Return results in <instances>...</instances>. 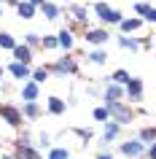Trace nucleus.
Masks as SVG:
<instances>
[{"instance_id": "obj_1", "label": "nucleus", "mask_w": 156, "mask_h": 159, "mask_svg": "<svg viewBox=\"0 0 156 159\" xmlns=\"http://www.w3.org/2000/svg\"><path fill=\"white\" fill-rule=\"evenodd\" d=\"M46 67H49V73L54 75V78H67V75H78L81 73V62H78L73 54H62V57L51 59Z\"/></svg>"}, {"instance_id": "obj_2", "label": "nucleus", "mask_w": 156, "mask_h": 159, "mask_svg": "<svg viewBox=\"0 0 156 159\" xmlns=\"http://www.w3.org/2000/svg\"><path fill=\"white\" fill-rule=\"evenodd\" d=\"M108 108V116L113 119L116 124H121V127H129L135 119H137V111H135V105H129L127 100L121 102H110V105H105Z\"/></svg>"}, {"instance_id": "obj_3", "label": "nucleus", "mask_w": 156, "mask_h": 159, "mask_svg": "<svg viewBox=\"0 0 156 159\" xmlns=\"http://www.w3.org/2000/svg\"><path fill=\"white\" fill-rule=\"evenodd\" d=\"M0 119H3V121H6L11 129H19V132H22L25 119H22V108H19L16 102H8V100L0 102Z\"/></svg>"}, {"instance_id": "obj_4", "label": "nucleus", "mask_w": 156, "mask_h": 159, "mask_svg": "<svg viewBox=\"0 0 156 159\" xmlns=\"http://www.w3.org/2000/svg\"><path fill=\"white\" fill-rule=\"evenodd\" d=\"M83 43L86 46H91V49H105L108 43H110V30L108 27H89V30H83Z\"/></svg>"}, {"instance_id": "obj_5", "label": "nucleus", "mask_w": 156, "mask_h": 159, "mask_svg": "<svg viewBox=\"0 0 156 159\" xmlns=\"http://www.w3.org/2000/svg\"><path fill=\"white\" fill-rule=\"evenodd\" d=\"M124 100L129 102V105H140L143 102V97H145V81L140 78V75H132L129 78V84L124 86Z\"/></svg>"}, {"instance_id": "obj_6", "label": "nucleus", "mask_w": 156, "mask_h": 159, "mask_svg": "<svg viewBox=\"0 0 156 159\" xmlns=\"http://www.w3.org/2000/svg\"><path fill=\"white\" fill-rule=\"evenodd\" d=\"M121 132H124V127L116 124L113 119H110V121H105V124H102V135H100V151H108V146L118 140V138H121Z\"/></svg>"}, {"instance_id": "obj_7", "label": "nucleus", "mask_w": 156, "mask_h": 159, "mask_svg": "<svg viewBox=\"0 0 156 159\" xmlns=\"http://www.w3.org/2000/svg\"><path fill=\"white\" fill-rule=\"evenodd\" d=\"M118 154L127 159H145V146L137 140V138H129V140L118 143Z\"/></svg>"}, {"instance_id": "obj_8", "label": "nucleus", "mask_w": 156, "mask_h": 159, "mask_svg": "<svg viewBox=\"0 0 156 159\" xmlns=\"http://www.w3.org/2000/svg\"><path fill=\"white\" fill-rule=\"evenodd\" d=\"M6 75H11L16 84H25L33 78V65H22V62H14L11 59L8 65H6Z\"/></svg>"}, {"instance_id": "obj_9", "label": "nucleus", "mask_w": 156, "mask_h": 159, "mask_svg": "<svg viewBox=\"0 0 156 159\" xmlns=\"http://www.w3.org/2000/svg\"><path fill=\"white\" fill-rule=\"evenodd\" d=\"M67 108H70V102L65 97H59V94H49L46 97V113L49 116H65Z\"/></svg>"}, {"instance_id": "obj_10", "label": "nucleus", "mask_w": 156, "mask_h": 159, "mask_svg": "<svg viewBox=\"0 0 156 159\" xmlns=\"http://www.w3.org/2000/svg\"><path fill=\"white\" fill-rule=\"evenodd\" d=\"M132 11H135V16H140L145 25H156V6H151L148 0H137V3L132 6Z\"/></svg>"}, {"instance_id": "obj_11", "label": "nucleus", "mask_w": 156, "mask_h": 159, "mask_svg": "<svg viewBox=\"0 0 156 159\" xmlns=\"http://www.w3.org/2000/svg\"><path fill=\"white\" fill-rule=\"evenodd\" d=\"M127 94H124V86L118 84H110L105 78V89H102V105H110V102H121Z\"/></svg>"}, {"instance_id": "obj_12", "label": "nucleus", "mask_w": 156, "mask_h": 159, "mask_svg": "<svg viewBox=\"0 0 156 159\" xmlns=\"http://www.w3.org/2000/svg\"><path fill=\"white\" fill-rule=\"evenodd\" d=\"M57 43H59V51H65V54H73L75 49V33L70 27H59L57 33Z\"/></svg>"}, {"instance_id": "obj_13", "label": "nucleus", "mask_w": 156, "mask_h": 159, "mask_svg": "<svg viewBox=\"0 0 156 159\" xmlns=\"http://www.w3.org/2000/svg\"><path fill=\"white\" fill-rule=\"evenodd\" d=\"M38 14H43V19H46V22H59V19H62V14H65V8H62L59 3H54V0H46L41 8H38Z\"/></svg>"}, {"instance_id": "obj_14", "label": "nucleus", "mask_w": 156, "mask_h": 159, "mask_svg": "<svg viewBox=\"0 0 156 159\" xmlns=\"http://www.w3.org/2000/svg\"><path fill=\"white\" fill-rule=\"evenodd\" d=\"M19 100L22 102H38L41 100V86L35 84V81H25V84L19 86Z\"/></svg>"}, {"instance_id": "obj_15", "label": "nucleus", "mask_w": 156, "mask_h": 159, "mask_svg": "<svg viewBox=\"0 0 156 159\" xmlns=\"http://www.w3.org/2000/svg\"><path fill=\"white\" fill-rule=\"evenodd\" d=\"M116 43H118V49L132 51V54H140L143 51V41H140L137 35H116Z\"/></svg>"}, {"instance_id": "obj_16", "label": "nucleus", "mask_w": 156, "mask_h": 159, "mask_svg": "<svg viewBox=\"0 0 156 159\" xmlns=\"http://www.w3.org/2000/svg\"><path fill=\"white\" fill-rule=\"evenodd\" d=\"M11 59H14V62H22V65H33L35 62V51L30 49V46H25V43H16V49L11 51Z\"/></svg>"}, {"instance_id": "obj_17", "label": "nucleus", "mask_w": 156, "mask_h": 159, "mask_svg": "<svg viewBox=\"0 0 156 159\" xmlns=\"http://www.w3.org/2000/svg\"><path fill=\"white\" fill-rule=\"evenodd\" d=\"M108 49H89L86 54H83V62L86 65H94V67H102V65H108Z\"/></svg>"}, {"instance_id": "obj_18", "label": "nucleus", "mask_w": 156, "mask_h": 159, "mask_svg": "<svg viewBox=\"0 0 156 159\" xmlns=\"http://www.w3.org/2000/svg\"><path fill=\"white\" fill-rule=\"evenodd\" d=\"M14 159H46L38 146H14Z\"/></svg>"}, {"instance_id": "obj_19", "label": "nucleus", "mask_w": 156, "mask_h": 159, "mask_svg": "<svg viewBox=\"0 0 156 159\" xmlns=\"http://www.w3.org/2000/svg\"><path fill=\"white\" fill-rule=\"evenodd\" d=\"M19 108H22V119H25V121H38V119L43 116V111H46L41 102H22Z\"/></svg>"}, {"instance_id": "obj_20", "label": "nucleus", "mask_w": 156, "mask_h": 159, "mask_svg": "<svg viewBox=\"0 0 156 159\" xmlns=\"http://www.w3.org/2000/svg\"><path fill=\"white\" fill-rule=\"evenodd\" d=\"M89 8H91V14H94V16L100 19V25H102V27H105L108 16L113 14V6H110V3H105V0H94V3H91Z\"/></svg>"}, {"instance_id": "obj_21", "label": "nucleus", "mask_w": 156, "mask_h": 159, "mask_svg": "<svg viewBox=\"0 0 156 159\" xmlns=\"http://www.w3.org/2000/svg\"><path fill=\"white\" fill-rule=\"evenodd\" d=\"M16 16L22 19V22H33V19L38 16V8H35L33 3H27V0H19V6H16Z\"/></svg>"}, {"instance_id": "obj_22", "label": "nucleus", "mask_w": 156, "mask_h": 159, "mask_svg": "<svg viewBox=\"0 0 156 159\" xmlns=\"http://www.w3.org/2000/svg\"><path fill=\"white\" fill-rule=\"evenodd\" d=\"M143 25H145V22L140 16H124V22L118 25V30H121V35H132V33H137Z\"/></svg>"}, {"instance_id": "obj_23", "label": "nucleus", "mask_w": 156, "mask_h": 159, "mask_svg": "<svg viewBox=\"0 0 156 159\" xmlns=\"http://www.w3.org/2000/svg\"><path fill=\"white\" fill-rule=\"evenodd\" d=\"M143 146H151V143H156V127L154 124H145V127H140L137 135H135Z\"/></svg>"}, {"instance_id": "obj_24", "label": "nucleus", "mask_w": 156, "mask_h": 159, "mask_svg": "<svg viewBox=\"0 0 156 159\" xmlns=\"http://www.w3.org/2000/svg\"><path fill=\"white\" fill-rule=\"evenodd\" d=\"M129 78H132V73L127 70V67H118V70H113V73L108 75V81H110V84H118V86H127Z\"/></svg>"}, {"instance_id": "obj_25", "label": "nucleus", "mask_w": 156, "mask_h": 159, "mask_svg": "<svg viewBox=\"0 0 156 159\" xmlns=\"http://www.w3.org/2000/svg\"><path fill=\"white\" fill-rule=\"evenodd\" d=\"M16 35L8 33V30H0V51H14L16 49Z\"/></svg>"}, {"instance_id": "obj_26", "label": "nucleus", "mask_w": 156, "mask_h": 159, "mask_svg": "<svg viewBox=\"0 0 156 159\" xmlns=\"http://www.w3.org/2000/svg\"><path fill=\"white\" fill-rule=\"evenodd\" d=\"M49 78H51V73H49V67H46V65H38V67H33V78H30V81H35L38 86H43L46 81H49Z\"/></svg>"}, {"instance_id": "obj_27", "label": "nucleus", "mask_w": 156, "mask_h": 159, "mask_svg": "<svg viewBox=\"0 0 156 159\" xmlns=\"http://www.w3.org/2000/svg\"><path fill=\"white\" fill-rule=\"evenodd\" d=\"M73 154H70V148L67 146H51L49 151H46V159H70Z\"/></svg>"}, {"instance_id": "obj_28", "label": "nucleus", "mask_w": 156, "mask_h": 159, "mask_svg": "<svg viewBox=\"0 0 156 159\" xmlns=\"http://www.w3.org/2000/svg\"><path fill=\"white\" fill-rule=\"evenodd\" d=\"M41 38H43L41 33H33V30H30V33H25L22 43H25V46H30L33 51H38V49H41Z\"/></svg>"}, {"instance_id": "obj_29", "label": "nucleus", "mask_w": 156, "mask_h": 159, "mask_svg": "<svg viewBox=\"0 0 156 159\" xmlns=\"http://www.w3.org/2000/svg\"><path fill=\"white\" fill-rule=\"evenodd\" d=\"M70 132H73V135H78V138L83 140V146H89V140L94 138V129H91V127H73Z\"/></svg>"}, {"instance_id": "obj_30", "label": "nucleus", "mask_w": 156, "mask_h": 159, "mask_svg": "<svg viewBox=\"0 0 156 159\" xmlns=\"http://www.w3.org/2000/svg\"><path fill=\"white\" fill-rule=\"evenodd\" d=\"M35 146H38L41 151H49L51 146H54V138H51L49 132H38V140H35Z\"/></svg>"}, {"instance_id": "obj_31", "label": "nucleus", "mask_w": 156, "mask_h": 159, "mask_svg": "<svg viewBox=\"0 0 156 159\" xmlns=\"http://www.w3.org/2000/svg\"><path fill=\"white\" fill-rule=\"evenodd\" d=\"M41 49H43V51H57V49H59L57 35H43V38H41Z\"/></svg>"}, {"instance_id": "obj_32", "label": "nucleus", "mask_w": 156, "mask_h": 159, "mask_svg": "<svg viewBox=\"0 0 156 159\" xmlns=\"http://www.w3.org/2000/svg\"><path fill=\"white\" fill-rule=\"evenodd\" d=\"M124 16H127V14H124V11L113 8V14H110V16H108L105 27H108V30H110V27H118V25H121V22H124Z\"/></svg>"}, {"instance_id": "obj_33", "label": "nucleus", "mask_w": 156, "mask_h": 159, "mask_svg": "<svg viewBox=\"0 0 156 159\" xmlns=\"http://www.w3.org/2000/svg\"><path fill=\"white\" fill-rule=\"evenodd\" d=\"M91 119H94V121H100V124L110 121V116H108V108H105V105H97V108L91 111Z\"/></svg>"}, {"instance_id": "obj_34", "label": "nucleus", "mask_w": 156, "mask_h": 159, "mask_svg": "<svg viewBox=\"0 0 156 159\" xmlns=\"http://www.w3.org/2000/svg\"><path fill=\"white\" fill-rule=\"evenodd\" d=\"M14 146H35V140H33V135H30V132H19L16 140H14Z\"/></svg>"}, {"instance_id": "obj_35", "label": "nucleus", "mask_w": 156, "mask_h": 159, "mask_svg": "<svg viewBox=\"0 0 156 159\" xmlns=\"http://www.w3.org/2000/svg\"><path fill=\"white\" fill-rule=\"evenodd\" d=\"M145 159H156V143L145 146Z\"/></svg>"}, {"instance_id": "obj_36", "label": "nucleus", "mask_w": 156, "mask_h": 159, "mask_svg": "<svg viewBox=\"0 0 156 159\" xmlns=\"http://www.w3.org/2000/svg\"><path fill=\"white\" fill-rule=\"evenodd\" d=\"M94 159H116V157H113V154H110V151H100V154H97V157H94Z\"/></svg>"}, {"instance_id": "obj_37", "label": "nucleus", "mask_w": 156, "mask_h": 159, "mask_svg": "<svg viewBox=\"0 0 156 159\" xmlns=\"http://www.w3.org/2000/svg\"><path fill=\"white\" fill-rule=\"evenodd\" d=\"M11 89H14V86H11V84H8V81H0V92H6V94H8V92H11Z\"/></svg>"}, {"instance_id": "obj_38", "label": "nucleus", "mask_w": 156, "mask_h": 159, "mask_svg": "<svg viewBox=\"0 0 156 159\" xmlns=\"http://www.w3.org/2000/svg\"><path fill=\"white\" fill-rule=\"evenodd\" d=\"M27 3H33L35 8H41V6H43V3H46V0H27Z\"/></svg>"}, {"instance_id": "obj_39", "label": "nucleus", "mask_w": 156, "mask_h": 159, "mask_svg": "<svg viewBox=\"0 0 156 159\" xmlns=\"http://www.w3.org/2000/svg\"><path fill=\"white\" fill-rule=\"evenodd\" d=\"M6 78V65H0V81Z\"/></svg>"}, {"instance_id": "obj_40", "label": "nucleus", "mask_w": 156, "mask_h": 159, "mask_svg": "<svg viewBox=\"0 0 156 159\" xmlns=\"http://www.w3.org/2000/svg\"><path fill=\"white\" fill-rule=\"evenodd\" d=\"M0 159H14V154H0Z\"/></svg>"}, {"instance_id": "obj_41", "label": "nucleus", "mask_w": 156, "mask_h": 159, "mask_svg": "<svg viewBox=\"0 0 156 159\" xmlns=\"http://www.w3.org/2000/svg\"><path fill=\"white\" fill-rule=\"evenodd\" d=\"M3 14H6V6H3V3H0V16H3Z\"/></svg>"}, {"instance_id": "obj_42", "label": "nucleus", "mask_w": 156, "mask_h": 159, "mask_svg": "<svg viewBox=\"0 0 156 159\" xmlns=\"http://www.w3.org/2000/svg\"><path fill=\"white\" fill-rule=\"evenodd\" d=\"M59 3H65V6H70V3H73V0H59Z\"/></svg>"}, {"instance_id": "obj_43", "label": "nucleus", "mask_w": 156, "mask_h": 159, "mask_svg": "<svg viewBox=\"0 0 156 159\" xmlns=\"http://www.w3.org/2000/svg\"><path fill=\"white\" fill-rule=\"evenodd\" d=\"M0 3H3V6H6V3H8V0H0Z\"/></svg>"}]
</instances>
